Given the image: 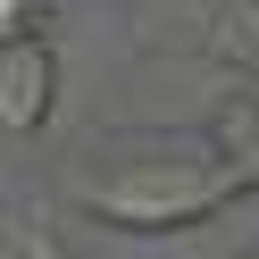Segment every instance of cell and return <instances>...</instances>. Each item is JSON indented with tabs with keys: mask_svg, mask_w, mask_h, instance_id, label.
I'll list each match as a JSON object with an SVG mask.
<instances>
[{
	"mask_svg": "<svg viewBox=\"0 0 259 259\" xmlns=\"http://www.w3.org/2000/svg\"><path fill=\"white\" fill-rule=\"evenodd\" d=\"M259 184H242L218 151H192V159H117V167L84 176L75 201L92 209L101 226H142V234H184V226H209L218 209L251 201Z\"/></svg>",
	"mask_w": 259,
	"mask_h": 259,
	"instance_id": "1",
	"label": "cell"
},
{
	"mask_svg": "<svg viewBox=\"0 0 259 259\" xmlns=\"http://www.w3.org/2000/svg\"><path fill=\"white\" fill-rule=\"evenodd\" d=\"M59 109V51L42 34L0 42V134H42Z\"/></svg>",
	"mask_w": 259,
	"mask_h": 259,
	"instance_id": "2",
	"label": "cell"
},
{
	"mask_svg": "<svg viewBox=\"0 0 259 259\" xmlns=\"http://www.w3.org/2000/svg\"><path fill=\"white\" fill-rule=\"evenodd\" d=\"M42 25H51V17H42L34 0H0V42H17V34H42Z\"/></svg>",
	"mask_w": 259,
	"mask_h": 259,
	"instance_id": "3",
	"label": "cell"
}]
</instances>
